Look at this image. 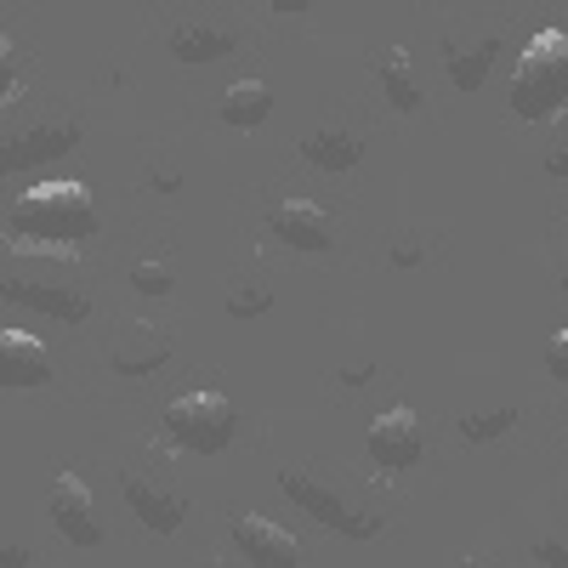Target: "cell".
I'll use <instances>...</instances> for the list:
<instances>
[{"label": "cell", "mask_w": 568, "mask_h": 568, "mask_svg": "<svg viewBox=\"0 0 568 568\" xmlns=\"http://www.w3.org/2000/svg\"><path fill=\"white\" fill-rule=\"evenodd\" d=\"M98 227V200H91V187L74 182V176H52V182H34L12 200V233L23 240H85V233Z\"/></svg>", "instance_id": "1"}, {"label": "cell", "mask_w": 568, "mask_h": 568, "mask_svg": "<svg viewBox=\"0 0 568 568\" xmlns=\"http://www.w3.org/2000/svg\"><path fill=\"white\" fill-rule=\"evenodd\" d=\"M562 98H568V40H562V29H540L511 74V114L551 120V114H562Z\"/></svg>", "instance_id": "2"}, {"label": "cell", "mask_w": 568, "mask_h": 568, "mask_svg": "<svg viewBox=\"0 0 568 568\" xmlns=\"http://www.w3.org/2000/svg\"><path fill=\"white\" fill-rule=\"evenodd\" d=\"M165 433H171V444L194 449V455H222L240 438V409L222 393H182L165 404Z\"/></svg>", "instance_id": "3"}, {"label": "cell", "mask_w": 568, "mask_h": 568, "mask_svg": "<svg viewBox=\"0 0 568 568\" xmlns=\"http://www.w3.org/2000/svg\"><path fill=\"white\" fill-rule=\"evenodd\" d=\"M278 489H284V500H296L313 524H324V529H336V535H347V540H375L387 529V517L375 511V517H358V511H347V500L329 489V484H318L313 471H278Z\"/></svg>", "instance_id": "4"}, {"label": "cell", "mask_w": 568, "mask_h": 568, "mask_svg": "<svg viewBox=\"0 0 568 568\" xmlns=\"http://www.w3.org/2000/svg\"><path fill=\"white\" fill-rule=\"evenodd\" d=\"M52 529L69 546H103V517H98V495L80 471H58V489H52Z\"/></svg>", "instance_id": "5"}, {"label": "cell", "mask_w": 568, "mask_h": 568, "mask_svg": "<svg viewBox=\"0 0 568 568\" xmlns=\"http://www.w3.org/2000/svg\"><path fill=\"white\" fill-rule=\"evenodd\" d=\"M420 449H426V420L409 404H393L387 415L369 420V455H375V466L409 471L420 460Z\"/></svg>", "instance_id": "6"}, {"label": "cell", "mask_w": 568, "mask_h": 568, "mask_svg": "<svg viewBox=\"0 0 568 568\" xmlns=\"http://www.w3.org/2000/svg\"><path fill=\"white\" fill-rule=\"evenodd\" d=\"M267 233L291 251H336V216L313 200H284L267 211Z\"/></svg>", "instance_id": "7"}, {"label": "cell", "mask_w": 568, "mask_h": 568, "mask_svg": "<svg viewBox=\"0 0 568 568\" xmlns=\"http://www.w3.org/2000/svg\"><path fill=\"white\" fill-rule=\"evenodd\" d=\"M233 546H240V557L256 562V568H296L302 562V540L284 524H273V517H256V511L233 524Z\"/></svg>", "instance_id": "8"}, {"label": "cell", "mask_w": 568, "mask_h": 568, "mask_svg": "<svg viewBox=\"0 0 568 568\" xmlns=\"http://www.w3.org/2000/svg\"><path fill=\"white\" fill-rule=\"evenodd\" d=\"M120 489H125V506L136 511V524L149 535H176L187 524V500L160 489L154 478H142V471H120Z\"/></svg>", "instance_id": "9"}, {"label": "cell", "mask_w": 568, "mask_h": 568, "mask_svg": "<svg viewBox=\"0 0 568 568\" xmlns=\"http://www.w3.org/2000/svg\"><path fill=\"white\" fill-rule=\"evenodd\" d=\"M52 347L29 329H0V382L7 387H45L52 382Z\"/></svg>", "instance_id": "10"}, {"label": "cell", "mask_w": 568, "mask_h": 568, "mask_svg": "<svg viewBox=\"0 0 568 568\" xmlns=\"http://www.w3.org/2000/svg\"><path fill=\"white\" fill-rule=\"evenodd\" d=\"M80 149V125H34L23 136L7 142V154H0V171H29V165H45V160H63Z\"/></svg>", "instance_id": "11"}, {"label": "cell", "mask_w": 568, "mask_h": 568, "mask_svg": "<svg viewBox=\"0 0 568 568\" xmlns=\"http://www.w3.org/2000/svg\"><path fill=\"white\" fill-rule=\"evenodd\" d=\"M240 52V29L227 23H176L171 29V58L176 63H216Z\"/></svg>", "instance_id": "12"}, {"label": "cell", "mask_w": 568, "mask_h": 568, "mask_svg": "<svg viewBox=\"0 0 568 568\" xmlns=\"http://www.w3.org/2000/svg\"><path fill=\"white\" fill-rule=\"evenodd\" d=\"M375 80H382L387 103H393L398 114H420V109H426V91H420V69H415V58L404 52V45H387V52L375 58Z\"/></svg>", "instance_id": "13"}, {"label": "cell", "mask_w": 568, "mask_h": 568, "mask_svg": "<svg viewBox=\"0 0 568 568\" xmlns=\"http://www.w3.org/2000/svg\"><path fill=\"white\" fill-rule=\"evenodd\" d=\"M7 302H23V307H34V313H52V318H63V324H80V318L91 313L85 296L63 291V284H29V278H12V284H7Z\"/></svg>", "instance_id": "14"}, {"label": "cell", "mask_w": 568, "mask_h": 568, "mask_svg": "<svg viewBox=\"0 0 568 568\" xmlns=\"http://www.w3.org/2000/svg\"><path fill=\"white\" fill-rule=\"evenodd\" d=\"M302 160L307 165H318V171H353V165H364V136H353V131H307L302 136Z\"/></svg>", "instance_id": "15"}, {"label": "cell", "mask_w": 568, "mask_h": 568, "mask_svg": "<svg viewBox=\"0 0 568 568\" xmlns=\"http://www.w3.org/2000/svg\"><path fill=\"white\" fill-rule=\"evenodd\" d=\"M267 114H273V85H267V80H240V85L222 91V125L256 131Z\"/></svg>", "instance_id": "16"}, {"label": "cell", "mask_w": 568, "mask_h": 568, "mask_svg": "<svg viewBox=\"0 0 568 568\" xmlns=\"http://www.w3.org/2000/svg\"><path fill=\"white\" fill-rule=\"evenodd\" d=\"M149 329H154V324H136V342H125V347L109 353L114 375H154V369L171 358V342H165V336H149Z\"/></svg>", "instance_id": "17"}, {"label": "cell", "mask_w": 568, "mask_h": 568, "mask_svg": "<svg viewBox=\"0 0 568 568\" xmlns=\"http://www.w3.org/2000/svg\"><path fill=\"white\" fill-rule=\"evenodd\" d=\"M495 58H500V34L478 40L471 52H455V58H449V80H455V91H478Z\"/></svg>", "instance_id": "18"}, {"label": "cell", "mask_w": 568, "mask_h": 568, "mask_svg": "<svg viewBox=\"0 0 568 568\" xmlns=\"http://www.w3.org/2000/svg\"><path fill=\"white\" fill-rule=\"evenodd\" d=\"M517 426V409H484V415H466L460 420V438L466 444H495V438H506Z\"/></svg>", "instance_id": "19"}, {"label": "cell", "mask_w": 568, "mask_h": 568, "mask_svg": "<svg viewBox=\"0 0 568 568\" xmlns=\"http://www.w3.org/2000/svg\"><path fill=\"white\" fill-rule=\"evenodd\" d=\"M12 256H58V262H80V245H63V240H12Z\"/></svg>", "instance_id": "20"}, {"label": "cell", "mask_w": 568, "mask_h": 568, "mask_svg": "<svg viewBox=\"0 0 568 568\" xmlns=\"http://www.w3.org/2000/svg\"><path fill=\"white\" fill-rule=\"evenodd\" d=\"M131 291H142V296H171V273H165L160 262H136V267H131Z\"/></svg>", "instance_id": "21"}, {"label": "cell", "mask_w": 568, "mask_h": 568, "mask_svg": "<svg viewBox=\"0 0 568 568\" xmlns=\"http://www.w3.org/2000/svg\"><path fill=\"white\" fill-rule=\"evenodd\" d=\"M273 307V291H262V284H251V291H233L227 296V313L233 318H262Z\"/></svg>", "instance_id": "22"}, {"label": "cell", "mask_w": 568, "mask_h": 568, "mask_svg": "<svg viewBox=\"0 0 568 568\" xmlns=\"http://www.w3.org/2000/svg\"><path fill=\"white\" fill-rule=\"evenodd\" d=\"M546 369L557 375V382H568V329H557V336L546 342Z\"/></svg>", "instance_id": "23"}, {"label": "cell", "mask_w": 568, "mask_h": 568, "mask_svg": "<svg viewBox=\"0 0 568 568\" xmlns=\"http://www.w3.org/2000/svg\"><path fill=\"white\" fill-rule=\"evenodd\" d=\"M535 562H546V568H562V562H568L562 540H535Z\"/></svg>", "instance_id": "24"}, {"label": "cell", "mask_w": 568, "mask_h": 568, "mask_svg": "<svg viewBox=\"0 0 568 568\" xmlns=\"http://www.w3.org/2000/svg\"><path fill=\"white\" fill-rule=\"evenodd\" d=\"M336 382H342V387H369V382H375V364H364V369H342Z\"/></svg>", "instance_id": "25"}, {"label": "cell", "mask_w": 568, "mask_h": 568, "mask_svg": "<svg viewBox=\"0 0 568 568\" xmlns=\"http://www.w3.org/2000/svg\"><path fill=\"white\" fill-rule=\"evenodd\" d=\"M176 187H182L176 171H160V176H154V194H176Z\"/></svg>", "instance_id": "26"}, {"label": "cell", "mask_w": 568, "mask_h": 568, "mask_svg": "<svg viewBox=\"0 0 568 568\" xmlns=\"http://www.w3.org/2000/svg\"><path fill=\"white\" fill-rule=\"evenodd\" d=\"M0 562H7V568H23V562H29V546H7V551H0Z\"/></svg>", "instance_id": "27"}, {"label": "cell", "mask_w": 568, "mask_h": 568, "mask_svg": "<svg viewBox=\"0 0 568 568\" xmlns=\"http://www.w3.org/2000/svg\"><path fill=\"white\" fill-rule=\"evenodd\" d=\"M393 262H398V267H420V251H415V245H398Z\"/></svg>", "instance_id": "28"}]
</instances>
